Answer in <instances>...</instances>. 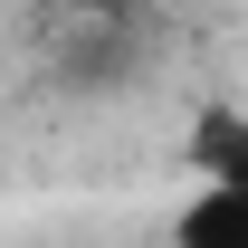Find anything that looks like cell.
<instances>
[{
	"instance_id": "obj_3",
	"label": "cell",
	"mask_w": 248,
	"mask_h": 248,
	"mask_svg": "<svg viewBox=\"0 0 248 248\" xmlns=\"http://www.w3.org/2000/svg\"><path fill=\"white\" fill-rule=\"evenodd\" d=\"M67 19H95V10H124V0H58Z\"/></svg>"
},
{
	"instance_id": "obj_2",
	"label": "cell",
	"mask_w": 248,
	"mask_h": 248,
	"mask_svg": "<svg viewBox=\"0 0 248 248\" xmlns=\"http://www.w3.org/2000/svg\"><path fill=\"white\" fill-rule=\"evenodd\" d=\"M182 162H191V182H248V115L239 105H201Z\"/></svg>"
},
{
	"instance_id": "obj_1",
	"label": "cell",
	"mask_w": 248,
	"mask_h": 248,
	"mask_svg": "<svg viewBox=\"0 0 248 248\" xmlns=\"http://www.w3.org/2000/svg\"><path fill=\"white\" fill-rule=\"evenodd\" d=\"M172 248H248V182H191L172 210Z\"/></svg>"
}]
</instances>
